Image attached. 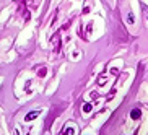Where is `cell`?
<instances>
[{
    "label": "cell",
    "instance_id": "cell-6",
    "mask_svg": "<svg viewBox=\"0 0 148 135\" xmlns=\"http://www.w3.org/2000/svg\"><path fill=\"white\" fill-rule=\"evenodd\" d=\"M104 83H106V77H101V78L98 80V85H101V86H103Z\"/></svg>",
    "mask_w": 148,
    "mask_h": 135
},
{
    "label": "cell",
    "instance_id": "cell-5",
    "mask_svg": "<svg viewBox=\"0 0 148 135\" xmlns=\"http://www.w3.org/2000/svg\"><path fill=\"white\" fill-rule=\"evenodd\" d=\"M46 73H47V70H46V69H41L39 72H38V75H39L41 78H42V77H46Z\"/></svg>",
    "mask_w": 148,
    "mask_h": 135
},
{
    "label": "cell",
    "instance_id": "cell-1",
    "mask_svg": "<svg viewBox=\"0 0 148 135\" xmlns=\"http://www.w3.org/2000/svg\"><path fill=\"white\" fill-rule=\"evenodd\" d=\"M39 116V111H31V112H28L26 116H25V121L29 122V121H34L36 117Z\"/></svg>",
    "mask_w": 148,
    "mask_h": 135
},
{
    "label": "cell",
    "instance_id": "cell-3",
    "mask_svg": "<svg viewBox=\"0 0 148 135\" xmlns=\"http://www.w3.org/2000/svg\"><path fill=\"white\" fill-rule=\"evenodd\" d=\"M91 111H93V104H91V103H86V104H83V112L90 114Z\"/></svg>",
    "mask_w": 148,
    "mask_h": 135
},
{
    "label": "cell",
    "instance_id": "cell-7",
    "mask_svg": "<svg viewBox=\"0 0 148 135\" xmlns=\"http://www.w3.org/2000/svg\"><path fill=\"white\" fill-rule=\"evenodd\" d=\"M147 16H148V10H147Z\"/></svg>",
    "mask_w": 148,
    "mask_h": 135
},
{
    "label": "cell",
    "instance_id": "cell-2",
    "mask_svg": "<svg viewBox=\"0 0 148 135\" xmlns=\"http://www.w3.org/2000/svg\"><path fill=\"white\" fill-rule=\"evenodd\" d=\"M130 117L134 119V121H138V119L142 117V111H140L138 108H135V109H132V111H130Z\"/></svg>",
    "mask_w": 148,
    "mask_h": 135
},
{
    "label": "cell",
    "instance_id": "cell-4",
    "mask_svg": "<svg viewBox=\"0 0 148 135\" xmlns=\"http://www.w3.org/2000/svg\"><path fill=\"white\" fill-rule=\"evenodd\" d=\"M69 134H70V135L73 134V129H69V125H65V129L60 132V135H69Z\"/></svg>",
    "mask_w": 148,
    "mask_h": 135
}]
</instances>
